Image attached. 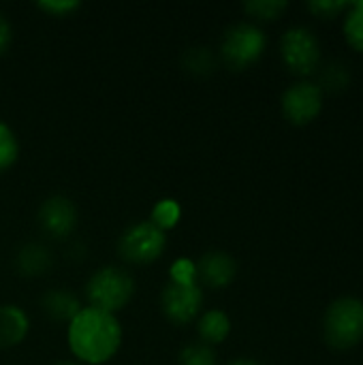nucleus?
I'll list each match as a JSON object with an SVG mask.
<instances>
[{
    "instance_id": "obj_1",
    "label": "nucleus",
    "mask_w": 363,
    "mask_h": 365,
    "mask_svg": "<svg viewBox=\"0 0 363 365\" xmlns=\"http://www.w3.org/2000/svg\"><path fill=\"white\" fill-rule=\"evenodd\" d=\"M120 340L122 331L116 317L96 308L79 310L68 327L71 351L88 364H103L111 359L120 346Z\"/></svg>"
},
{
    "instance_id": "obj_27",
    "label": "nucleus",
    "mask_w": 363,
    "mask_h": 365,
    "mask_svg": "<svg viewBox=\"0 0 363 365\" xmlns=\"http://www.w3.org/2000/svg\"><path fill=\"white\" fill-rule=\"evenodd\" d=\"M60 365H73V364H60Z\"/></svg>"
},
{
    "instance_id": "obj_8",
    "label": "nucleus",
    "mask_w": 363,
    "mask_h": 365,
    "mask_svg": "<svg viewBox=\"0 0 363 365\" xmlns=\"http://www.w3.org/2000/svg\"><path fill=\"white\" fill-rule=\"evenodd\" d=\"M203 295L197 284L171 282L163 293V310L175 323H188L201 308Z\"/></svg>"
},
{
    "instance_id": "obj_19",
    "label": "nucleus",
    "mask_w": 363,
    "mask_h": 365,
    "mask_svg": "<svg viewBox=\"0 0 363 365\" xmlns=\"http://www.w3.org/2000/svg\"><path fill=\"white\" fill-rule=\"evenodd\" d=\"M15 158H17V139L4 124H0V171L6 169Z\"/></svg>"
},
{
    "instance_id": "obj_15",
    "label": "nucleus",
    "mask_w": 363,
    "mask_h": 365,
    "mask_svg": "<svg viewBox=\"0 0 363 365\" xmlns=\"http://www.w3.org/2000/svg\"><path fill=\"white\" fill-rule=\"evenodd\" d=\"M351 13L344 21V34L351 47L363 51V2L349 4Z\"/></svg>"
},
{
    "instance_id": "obj_17",
    "label": "nucleus",
    "mask_w": 363,
    "mask_h": 365,
    "mask_svg": "<svg viewBox=\"0 0 363 365\" xmlns=\"http://www.w3.org/2000/svg\"><path fill=\"white\" fill-rule=\"evenodd\" d=\"M180 365H216V357L212 349L203 344H195L182 351L180 355Z\"/></svg>"
},
{
    "instance_id": "obj_2",
    "label": "nucleus",
    "mask_w": 363,
    "mask_h": 365,
    "mask_svg": "<svg viewBox=\"0 0 363 365\" xmlns=\"http://www.w3.org/2000/svg\"><path fill=\"white\" fill-rule=\"evenodd\" d=\"M325 338L334 349H351L363 338V302L344 297L329 306L325 317Z\"/></svg>"
},
{
    "instance_id": "obj_6",
    "label": "nucleus",
    "mask_w": 363,
    "mask_h": 365,
    "mask_svg": "<svg viewBox=\"0 0 363 365\" xmlns=\"http://www.w3.org/2000/svg\"><path fill=\"white\" fill-rule=\"evenodd\" d=\"M282 58L297 75H310L321 58L319 43L308 28H291L282 36Z\"/></svg>"
},
{
    "instance_id": "obj_10",
    "label": "nucleus",
    "mask_w": 363,
    "mask_h": 365,
    "mask_svg": "<svg viewBox=\"0 0 363 365\" xmlns=\"http://www.w3.org/2000/svg\"><path fill=\"white\" fill-rule=\"evenodd\" d=\"M197 276L212 289L227 287L235 278V261L225 252H210L199 261Z\"/></svg>"
},
{
    "instance_id": "obj_23",
    "label": "nucleus",
    "mask_w": 363,
    "mask_h": 365,
    "mask_svg": "<svg viewBox=\"0 0 363 365\" xmlns=\"http://www.w3.org/2000/svg\"><path fill=\"white\" fill-rule=\"evenodd\" d=\"M347 6H349V2H310V9L315 13H319L321 17H336Z\"/></svg>"
},
{
    "instance_id": "obj_14",
    "label": "nucleus",
    "mask_w": 363,
    "mask_h": 365,
    "mask_svg": "<svg viewBox=\"0 0 363 365\" xmlns=\"http://www.w3.org/2000/svg\"><path fill=\"white\" fill-rule=\"evenodd\" d=\"M229 329H231V325H229L227 314H223V312H218V310L208 312V314L201 319V323H199V334H201V338H203L205 342H212V344L223 342V340L229 336Z\"/></svg>"
},
{
    "instance_id": "obj_24",
    "label": "nucleus",
    "mask_w": 363,
    "mask_h": 365,
    "mask_svg": "<svg viewBox=\"0 0 363 365\" xmlns=\"http://www.w3.org/2000/svg\"><path fill=\"white\" fill-rule=\"evenodd\" d=\"M41 6L49 13H62V11H71L77 6V2H41Z\"/></svg>"
},
{
    "instance_id": "obj_26",
    "label": "nucleus",
    "mask_w": 363,
    "mask_h": 365,
    "mask_svg": "<svg viewBox=\"0 0 363 365\" xmlns=\"http://www.w3.org/2000/svg\"><path fill=\"white\" fill-rule=\"evenodd\" d=\"M231 365H259V364H255V361H248V359H240V361H233Z\"/></svg>"
},
{
    "instance_id": "obj_4",
    "label": "nucleus",
    "mask_w": 363,
    "mask_h": 365,
    "mask_svg": "<svg viewBox=\"0 0 363 365\" xmlns=\"http://www.w3.org/2000/svg\"><path fill=\"white\" fill-rule=\"evenodd\" d=\"M265 49V34L250 24H237L227 30L223 41V56L229 66L246 68Z\"/></svg>"
},
{
    "instance_id": "obj_12",
    "label": "nucleus",
    "mask_w": 363,
    "mask_h": 365,
    "mask_svg": "<svg viewBox=\"0 0 363 365\" xmlns=\"http://www.w3.org/2000/svg\"><path fill=\"white\" fill-rule=\"evenodd\" d=\"M45 312L56 321H73L79 314V302L66 291H51L43 299Z\"/></svg>"
},
{
    "instance_id": "obj_3",
    "label": "nucleus",
    "mask_w": 363,
    "mask_h": 365,
    "mask_svg": "<svg viewBox=\"0 0 363 365\" xmlns=\"http://www.w3.org/2000/svg\"><path fill=\"white\" fill-rule=\"evenodd\" d=\"M133 278L116 267L101 269L92 276L88 282V297L92 302V308L103 310V312H113L120 310L133 295Z\"/></svg>"
},
{
    "instance_id": "obj_5",
    "label": "nucleus",
    "mask_w": 363,
    "mask_h": 365,
    "mask_svg": "<svg viewBox=\"0 0 363 365\" xmlns=\"http://www.w3.org/2000/svg\"><path fill=\"white\" fill-rule=\"evenodd\" d=\"M165 250V233L154 222L131 227L120 240V252L131 263H150Z\"/></svg>"
},
{
    "instance_id": "obj_22",
    "label": "nucleus",
    "mask_w": 363,
    "mask_h": 365,
    "mask_svg": "<svg viewBox=\"0 0 363 365\" xmlns=\"http://www.w3.org/2000/svg\"><path fill=\"white\" fill-rule=\"evenodd\" d=\"M349 81V75L342 66H329V71L325 73V86L329 90H338V88H344Z\"/></svg>"
},
{
    "instance_id": "obj_18",
    "label": "nucleus",
    "mask_w": 363,
    "mask_h": 365,
    "mask_svg": "<svg viewBox=\"0 0 363 365\" xmlns=\"http://www.w3.org/2000/svg\"><path fill=\"white\" fill-rule=\"evenodd\" d=\"M180 218V205L175 201H160L154 207V225L158 229H169Z\"/></svg>"
},
{
    "instance_id": "obj_21",
    "label": "nucleus",
    "mask_w": 363,
    "mask_h": 365,
    "mask_svg": "<svg viewBox=\"0 0 363 365\" xmlns=\"http://www.w3.org/2000/svg\"><path fill=\"white\" fill-rule=\"evenodd\" d=\"M171 278H173L175 284H195V280H197V267L188 259H182V261H178L171 267Z\"/></svg>"
},
{
    "instance_id": "obj_16",
    "label": "nucleus",
    "mask_w": 363,
    "mask_h": 365,
    "mask_svg": "<svg viewBox=\"0 0 363 365\" xmlns=\"http://www.w3.org/2000/svg\"><path fill=\"white\" fill-rule=\"evenodd\" d=\"M287 9V2L282 0H255L246 4V11L261 19H276Z\"/></svg>"
},
{
    "instance_id": "obj_7",
    "label": "nucleus",
    "mask_w": 363,
    "mask_h": 365,
    "mask_svg": "<svg viewBox=\"0 0 363 365\" xmlns=\"http://www.w3.org/2000/svg\"><path fill=\"white\" fill-rule=\"evenodd\" d=\"M321 88L308 81L291 86L282 96V111L293 124H308L321 111Z\"/></svg>"
},
{
    "instance_id": "obj_20",
    "label": "nucleus",
    "mask_w": 363,
    "mask_h": 365,
    "mask_svg": "<svg viewBox=\"0 0 363 365\" xmlns=\"http://www.w3.org/2000/svg\"><path fill=\"white\" fill-rule=\"evenodd\" d=\"M186 66L193 73H210L214 68V60L210 49H193L186 53Z\"/></svg>"
},
{
    "instance_id": "obj_11",
    "label": "nucleus",
    "mask_w": 363,
    "mask_h": 365,
    "mask_svg": "<svg viewBox=\"0 0 363 365\" xmlns=\"http://www.w3.org/2000/svg\"><path fill=\"white\" fill-rule=\"evenodd\" d=\"M28 319L15 306H0V346H13L24 340Z\"/></svg>"
},
{
    "instance_id": "obj_9",
    "label": "nucleus",
    "mask_w": 363,
    "mask_h": 365,
    "mask_svg": "<svg viewBox=\"0 0 363 365\" xmlns=\"http://www.w3.org/2000/svg\"><path fill=\"white\" fill-rule=\"evenodd\" d=\"M39 218H41V225L47 233H51L56 237H64L73 231L77 216H75V207L68 199L51 197L43 203Z\"/></svg>"
},
{
    "instance_id": "obj_25",
    "label": "nucleus",
    "mask_w": 363,
    "mask_h": 365,
    "mask_svg": "<svg viewBox=\"0 0 363 365\" xmlns=\"http://www.w3.org/2000/svg\"><path fill=\"white\" fill-rule=\"evenodd\" d=\"M9 41H11V28H9L6 19L0 15V51H4V49H6Z\"/></svg>"
},
{
    "instance_id": "obj_13",
    "label": "nucleus",
    "mask_w": 363,
    "mask_h": 365,
    "mask_svg": "<svg viewBox=\"0 0 363 365\" xmlns=\"http://www.w3.org/2000/svg\"><path fill=\"white\" fill-rule=\"evenodd\" d=\"M49 263L51 261H49L47 250L43 246H36V244L26 246L19 252V257H17V265H19V269L26 276H39V274H43L49 267Z\"/></svg>"
}]
</instances>
